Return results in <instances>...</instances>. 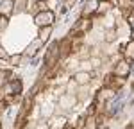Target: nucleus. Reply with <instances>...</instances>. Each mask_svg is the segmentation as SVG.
<instances>
[{"instance_id": "nucleus-2", "label": "nucleus", "mask_w": 134, "mask_h": 129, "mask_svg": "<svg viewBox=\"0 0 134 129\" xmlns=\"http://www.w3.org/2000/svg\"><path fill=\"white\" fill-rule=\"evenodd\" d=\"M75 81H77V83H88V81H90V74H84V72H81V74L75 75Z\"/></svg>"}, {"instance_id": "nucleus-3", "label": "nucleus", "mask_w": 134, "mask_h": 129, "mask_svg": "<svg viewBox=\"0 0 134 129\" xmlns=\"http://www.w3.org/2000/svg\"><path fill=\"white\" fill-rule=\"evenodd\" d=\"M48 32H50V27H45V31H41V34H40V40H43V41H45V40L48 38V36H47Z\"/></svg>"}, {"instance_id": "nucleus-5", "label": "nucleus", "mask_w": 134, "mask_h": 129, "mask_svg": "<svg viewBox=\"0 0 134 129\" xmlns=\"http://www.w3.org/2000/svg\"><path fill=\"white\" fill-rule=\"evenodd\" d=\"M132 40H134V29H132Z\"/></svg>"}, {"instance_id": "nucleus-1", "label": "nucleus", "mask_w": 134, "mask_h": 129, "mask_svg": "<svg viewBox=\"0 0 134 129\" xmlns=\"http://www.w3.org/2000/svg\"><path fill=\"white\" fill-rule=\"evenodd\" d=\"M52 22H54V14L52 13H48V11H45V13H41V14H38L36 16V23L38 25H45V27H48Z\"/></svg>"}, {"instance_id": "nucleus-4", "label": "nucleus", "mask_w": 134, "mask_h": 129, "mask_svg": "<svg viewBox=\"0 0 134 129\" xmlns=\"http://www.w3.org/2000/svg\"><path fill=\"white\" fill-rule=\"evenodd\" d=\"M125 70H127V63H120V66H118V74H125Z\"/></svg>"}]
</instances>
